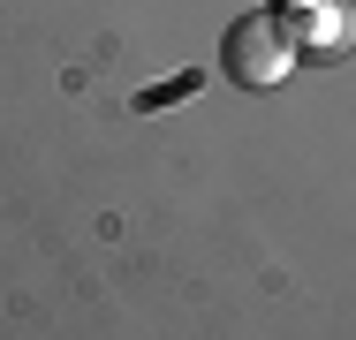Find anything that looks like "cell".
<instances>
[{
    "mask_svg": "<svg viewBox=\"0 0 356 340\" xmlns=\"http://www.w3.org/2000/svg\"><path fill=\"white\" fill-rule=\"evenodd\" d=\"M220 61H227V76H235L243 91H273V83H281L288 68L303 61V46H296L288 15H243V23L227 31Z\"/></svg>",
    "mask_w": 356,
    "mask_h": 340,
    "instance_id": "obj_1",
    "label": "cell"
},
{
    "mask_svg": "<svg viewBox=\"0 0 356 340\" xmlns=\"http://www.w3.org/2000/svg\"><path fill=\"white\" fill-rule=\"evenodd\" d=\"M190 91H197V76H182V83H159V91H144L137 106L152 114V106H167V99H190Z\"/></svg>",
    "mask_w": 356,
    "mask_h": 340,
    "instance_id": "obj_2",
    "label": "cell"
}]
</instances>
